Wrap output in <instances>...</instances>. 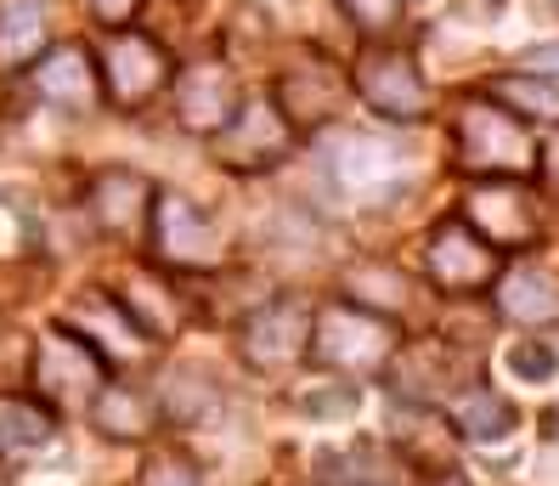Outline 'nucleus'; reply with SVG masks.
I'll use <instances>...</instances> for the list:
<instances>
[{"label":"nucleus","mask_w":559,"mask_h":486,"mask_svg":"<svg viewBox=\"0 0 559 486\" xmlns=\"http://www.w3.org/2000/svg\"><path fill=\"white\" fill-rule=\"evenodd\" d=\"M57 441V413L35 396H0V464L35 459Z\"/></svg>","instance_id":"nucleus-21"},{"label":"nucleus","mask_w":559,"mask_h":486,"mask_svg":"<svg viewBox=\"0 0 559 486\" xmlns=\"http://www.w3.org/2000/svg\"><path fill=\"white\" fill-rule=\"evenodd\" d=\"M306 340H311V300L306 295H272L238 329V351L254 374H288L294 363H306Z\"/></svg>","instance_id":"nucleus-9"},{"label":"nucleus","mask_w":559,"mask_h":486,"mask_svg":"<svg viewBox=\"0 0 559 486\" xmlns=\"http://www.w3.org/2000/svg\"><path fill=\"white\" fill-rule=\"evenodd\" d=\"M390 379H396L402 402H447L457 391H469V384L480 379L475 356L464 345H447V340H418V345H396V356H390Z\"/></svg>","instance_id":"nucleus-11"},{"label":"nucleus","mask_w":559,"mask_h":486,"mask_svg":"<svg viewBox=\"0 0 559 486\" xmlns=\"http://www.w3.org/2000/svg\"><path fill=\"white\" fill-rule=\"evenodd\" d=\"M28 85H35L40 103L62 108V114H91L103 103V74H96V51L80 46V40H62V46H46L28 69Z\"/></svg>","instance_id":"nucleus-15"},{"label":"nucleus","mask_w":559,"mask_h":486,"mask_svg":"<svg viewBox=\"0 0 559 486\" xmlns=\"http://www.w3.org/2000/svg\"><path fill=\"white\" fill-rule=\"evenodd\" d=\"M210 153H215V165L233 170V176H266L294 153V131H288V119L277 114L272 96H243V108L210 137Z\"/></svg>","instance_id":"nucleus-7"},{"label":"nucleus","mask_w":559,"mask_h":486,"mask_svg":"<svg viewBox=\"0 0 559 486\" xmlns=\"http://www.w3.org/2000/svg\"><path fill=\"white\" fill-rule=\"evenodd\" d=\"M91 418H96V430H103L108 441H147L164 425V413L153 407L147 391H130V384H114V379L96 391Z\"/></svg>","instance_id":"nucleus-20"},{"label":"nucleus","mask_w":559,"mask_h":486,"mask_svg":"<svg viewBox=\"0 0 559 486\" xmlns=\"http://www.w3.org/2000/svg\"><path fill=\"white\" fill-rule=\"evenodd\" d=\"M503 272V254L491 249L464 215H447L430 238H424V277L436 295H486Z\"/></svg>","instance_id":"nucleus-8"},{"label":"nucleus","mask_w":559,"mask_h":486,"mask_svg":"<svg viewBox=\"0 0 559 486\" xmlns=\"http://www.w3.org/2000/svg\"><path fill=\"white\" fill-rule=\"evenodd\" d=\"M532 62H537V69H554V62H559V46H554V51H537Z\"/></svg>","instance_id":"nucleus-31"},{"label":"nucleus","mask_w":559,"mask_h":486,"mask_svg":"<svg viewBox=\"0 0 559 486\" xmlns=\"http://www.w3.org/2000/svg\"><path fill=\"white\" fill-rule=\"evenodd\" d=\"M509 374L525 384H548L559 374V356L543 340H520V345H509Z\"/></svg>","instance_id":"nucleus-29"},{"label":"nucleus","mask_w":559,"mask_h":486,"mask_svg":"<svg viewBox=\"0 0 559 486\" xmlns=\"http://www.w3.org/2000/svg\"><path fill=\"white\" fill-rule=\"evenodd\" d=\"M294 407H300L306 418H350L361 407V391H356V379L334 374V379H322V384H306V391L294 396Z\"/></svg>","instance_id":"nucleus-27"},{"label":"nucleus","mask_w":559,"mask_h":486,"mask_svg":"<svg viewBox=\"0 0 559 486\" xmlns=\"http://www.w3.org/2000/svg\"><path fill=\"white\" fill-rule=\"evenodd\" d=\"M543 430H548V441H559V407H554V413L543 418Z\"/></svg>","instance_id":"nucleus-32"},{"label":"nucleus","mask_w":559,"mask_h":486,"mask_svg":"<svg viewBox=\"0 0 559 486\" xmlns=\"http://www.w3.org/2000/svg\"><path fill=\"white\" fill-rule=\"evenodd\" d=\"M402 481H407V464L373 436L317 459V486H402Z\"/></svg>","instance_id":"nucleus-17"},{"label":"nucleus","mask_w":559,"mask_h":486,"mask_svg":"<svg viewBox=\"0 0 559 486\" xmlns=\"http://www.w3.org/2000/svg\"><path fill=\"white\" fill-rule=\"evenodd\" d=\"M147 249L164 272H215L221 266V226L204 204H192L187 192L158 187L153 215H147Z\"/></svg>","instance_id":"nucleus-5"},{"label":"nucleus","mask_w":559,"mask_h":486,"mask_svg":"<svg viewBox=\"0 0 559 486\" xmlns=\"http://www.w3.org/2000/svg\"><path fill=\"white\" fill-rule=\"evenodd\" d=\"M430 486H469V481H457V475L447 470V475H430Z\"/></svg>","instance_id":"nucleus-33"},{"label":"nucleus","mask_w":559,"mask_h":486,"mask_svg":"<svg viewBox=\"0 0 559 486\" xmlns=\"http://www.w3.org/2000/svg\"><path fill=\"white\" fill-rule=\"evenodd\" d=\"M498 311L509 317V322H532V329H543V322H559V277H548V272H498Z\"/></svg>","instance_id":"nucleus-22"},{"label":"nucleus","mask_w":559,"mask_h":486,"mask_svg":"<svg viewBox=\"0 0 559 486\" xmlns=\"http://www.w3.org/2000/svg\"><path fill=\"white\" fill-rule=\"evenodd\" d=\"M153 192H158V187H153L142 170H124V165L96 170L91 187H85V215H91V226H96L103 238L136 244V238H147Z\"/></svg>","instance_id":"nucleus-14"},{"label":"nucleus","mask_w":559,"mask_h":486,"mask_svg":"<svg viewBox=\"0 0 559 486\" xmlns=\"http://www.w3.org/2000/svg\"><path fill=\"white\" fill-rule=\"evenodd\" d=\"M402 334L396 317H384L361 300H328L311 306V340H306V363H317L322 374H345V379H368L384 374L396 356Z\"/></svg>","instance_id":"nucleus-2"},{"label":"nucleus","mask_w":559,"mask_h":486,"mask_svg":"<svg viewBox=\"0 0 559 486\" xmlns=\"http://www.w3.org/2000/svg\"><path fill=\"white\" fill-rule=\"evenodd\" d=\"M402 7L407 0H340V12L350 17V28L361 40H390L402 28Z\"/></svg>","instance_id":"nucleus-28"},{"label":"nucleus","mask_w":559,"mask_h":486,"mask_svg":"<svg viewBox=\"0 0 559 486\" xmlns=\"http://www.w3.org/2000/svg\"><path fill=\"white\" fill-rule=\"evenodd\" d=\"M350 74L340 69V62H328L322 51H311L300 69H288L272 91V103L277 114L288 119V131L294 137H306V131H322V125H334L345 108H350Z\"/></svg>","instance_id":"nucleus-10"},{"label":"nucleus","mask_w":559,"mask_h":486,"mask_svg":"<svg viewBox=\"0 0 559 486\" xmlns=\"http://www.w3.org/2000/svg\"><path fill=\"white\" fill-rule=\"evenodd\" d=\"M51 46V23L35 0H12L7 12H0V74H28L35 69V57Z\"/></svg>","instance_id":"nucleus-23"},{"label":"nucleus","mask_w":559,"mask_h":486,"mask_svg":"<svg viewBox=\"0 0 559 486\" xmlns=\"http://www.w3.org/2000/svg\"><path fill=\"white\" fill-rule=\"evenodd\" d=\"M108 379H114V363L85 334H74L69 322L40 329L35 356H28V396H35V402H46L51 413L91 407Z\"/></svg>","instance_id":"nucleus-3"},{"label":"nucleus","mask_w":559,"mask_h":486,"mask_svg":"<svg viewBox=\"0 0 559 486\" xmlns=\"http://www.w3.org/2000/svg\"><path fill=\"white\" fill-rule=\"evenodd\" d=\"M480 96L503 103L525 125H559V80H548V74H491L480 85Z\"/></svg>","instance_id":"nucleus-24"},{"label":"nucleus","mask_w":559,"mask_h":486,"mask_svg":"<svg viewBox=\"0 0 559 486\" xmlns=\"http://www.w3.org/2000/svg\"><path fill=\"white\" fill-rule=\"evenodd\" d=\"M96 74H103V103H114L119 114H136L170 85L176 57H170V46H164L158 35L114 28V40L96 51Z\"/></svg>","instance_id":"nucleus-6"},{"label":"nucleus","mask_w":559,"mask_h":486,"mask_svg":"<svg viewBox=\"0 0 559 486\" xmlns=\"http://www.w3.org/2000/svg\"><path fill=\"white\" fill-rule=\"evenodd\" d=\"M136 486H204V470L187 447H147Z\"/></svg>","instance_id":"nucleus-26"},{"label":"nucleus","mask_w":559,"mask_h":486,"mask_svg":"<svg viewBox=\"0 0 559 486\" xmlns=\"http://www.w3.org/2000/svg\"><path fill=\"white\" fill-rule=\"evenodd\" d=\"M350 300H361V306H373V311H384V317H396L407 300H413V283L402 277V272H390V266H361V272H350Z\"/></svg>","instance_id":"nucleus-25"},{"label":"nucleus","mask_w":559,"mask_h":486,"mask_svg":"<svg viewBox=\"0 0 559 486\" xmlns=\"http://www.w3.org/2000/svg\"><path fill=\"white\" fill-rule=\"evenodd\" d=\"M142 7H147V0H85V12L103 28H130L142 17Z\"/></svg>","instance_id":"nucleus-30"},{"label":"nucleus","mask_w":559,"mask_h":486,"mask_svg":"<svg viewBox=\"0 0 559 486\" xmlns=\"http://www.w3.org/2000/svg\"><path fill=\"white\" fill-rule=\"evenodd\" d=\"M452 430H457V441H503V436H514V425H520V407L509 402V396H498L486 379H475L469 391H457L452 396Z\"/></svg>","instance_id":"nucleus-19"},{"label":"nucleus","mask_w":559,"mask_h":486,"mask_svg":"<svg viewBox=\"0 0 559 486\" xmlns=\"http://www.w3.org/2000/svg\"><path fill=\"white\" fill-rule=\"evenodd\" d=\"M345 74H350V91L390 125H418V119H430V108H436L418 57L407 46H396V40H368Z\"/></svg>","instance_id":"nucleus-4"},{"label":"nucleus","mask_w":559,"mask_h":486,"mask_svg":"<svg viewBox=\"0 0 559 486\" xmlns=\"http://www.w3.org/2000/svg\"><path fill=\"white\" fill-rule=\"evenodd\" d=\"M537 131L491 96H469L452 114V165L475 181H532L537 176Z\"/></svg>","instance_id":"nucleus-1"},{"label":"nucleus","mask_w":559,"mask_h":486,"mask_svg":"<svg viewBox=\"0 0 559 486\" xmlns=\"http://www.w3.org/2000/svg\"><path fill=\"white\" fill-rule=\"evenodd\" d=\"M390 436H396L390 452L418 475H441L457 459V430L436 402H396L390 407Z\"/></svg>","instance_id":"nucleus-16"},{"label":"nucleus","mask_w":559,"mask_h":486,"mask_svg":"<svg viewBox=\"0 0 559 486\" xmlns=\"http://www.w3.org/2000/svg\"><path fill=\"white\" fill-rule=\"evenodd\" d=\"M464 221L498 254L543 238V221H537V204H532V192H525V181H475L469 199H464Z\"/></svg>","instance_id":"nucleus-13"},{"label":"nucleus","mask_w":559,"mask_h":486,"mask_svg":"<svg viewBox=\"0 0 559 486\" xmlns=\"http://www.w3.org/2000/svg\"><path fill=\"white\" fill-rule=\"evenodd\" d=\"M114 300L124 306L130 322H136V334H142V340H170V334L181 329L176 288L164 283L158 272H130V277L119 283V295H114Z\"/></svg>","instance_id":"nucleus-18"},{"label":"nucleus","mask_w":559,"mask_h":486,"mask_svg":"<svg viewBox=\"0 0 559 486\" xmlns=\"http://www.w3.org/2000/svg\"><path fill=\"white\" fill-rule=\"evenodd\" d=\"M170 108L181 119V131L215 137L221 125L243 108V85L221 57H199V62H187V69L170 74Z\"/></svg>","instance_id":"nucleus-12"}]
</instances>
